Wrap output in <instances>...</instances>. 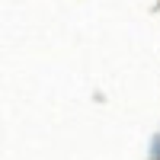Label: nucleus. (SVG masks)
Instances as JSON below:
<instances>
[{
  "label": "nucleus",
  "mask_w": 160,
  "mask_h": 160,
  "mask_svg": "<svg viewBox=\"0 0 160 160\" xmlns=\"http://www.w3.org/2000/svg\"><path fill=\"white\" fill-rule=\"evenodd\" d=\"M151 160H160V135L154 138V151H151Z\"/></svg>",
  "instance_id": "obj_1"
}]
</instances>
